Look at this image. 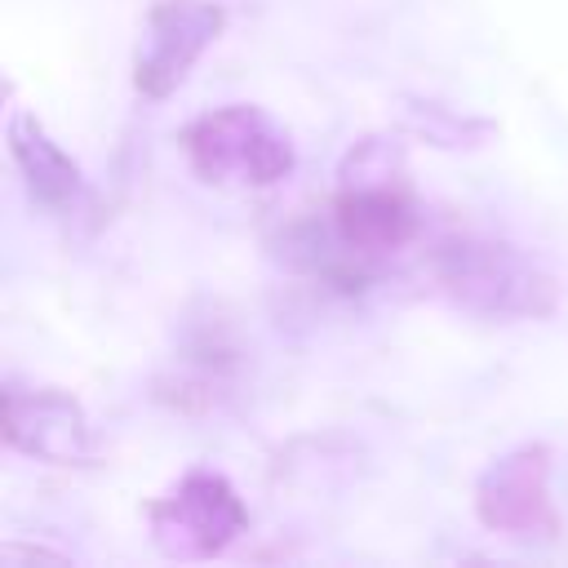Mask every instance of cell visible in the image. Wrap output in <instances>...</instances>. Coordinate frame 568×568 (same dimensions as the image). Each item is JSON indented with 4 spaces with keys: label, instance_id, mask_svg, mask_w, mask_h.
<instances>
[{
    "label": "cell",
    "instance_id": "obj_1",
    "mask_svg": "<svg viewBox=\"0 0 568 568\" xmlns=\"http://www.w3.org/2000/svg\"><path fill=\"white\" fill-rule=\"evenodd\" d=\"M422 226L426 213L408 182L404 142L368 133L342 155L328 209L284 222L271 248L293 275L337 293H364L417 244Z\"/></svg>",
    "mask_w": 568,
    "mask_h": 568
},
{
    "label": "cell",
    "instance_id": "obj_2",
    "mask_svg": "<svg viewBox=\"0 0 568 568\" xmlns=\"http://www.w3.org/2000/svg\"><path fill=\"white\" fill-rule=\"evenodd\" d=\"M426 271L435 288L475 320H546L559 306V280L519 244L501 235L457 231L435 240Z\"/></svg>",
    "mask_w": 568,
    "mask_h": 568
},
{
    "label": "cell",
    "instance_id": "obj_3",
    "mask_svg": "<svg viewBox=\"0 0 568 568\" xmlns=\"http://www.w3.org/2000/svg\"><path fill=\"white\" fill-rule=\"evenodd\" d=\"M178 142L191 173L209 186L266 191L297 169V146L288 129L253 102H226L195 115Z\"/></svg>",
    "mask_w": 568,
    "mask_h": 568
},
{
    "label": "cell",
    "instance_id": "obj_4",
    "mask_svg": "<svg viewBox=\"0 0 568 568\" xmlns=\"http://www.w3.org/2000/svg\"><path fill=\"white\" fill-rule=\"evenodd\" d=\"M146 528L164 559H217L244 537L248 506L222 470L195 466L146 501Z\"/></svg>",
    "mask_w": 568,
    "mask_h": 568
},
{
    "label": "cell",
    "instance_id": "obj_5",
    "mask_svg": "<svg viewBox=\"0 0 568 568\" xmlns=\"http://www.w3.org/2000/svg\"><path fill=\"white\" fill-rule=\"evenodd\" d=\"M550 470H555V453L546 444H519L493 457L470 493L475 519L506 541H524V546L559 541L564 519L550 493Z\"/></svg>",
    "mask_w": 568,
    "mask_h": 568
},
{
    "label": "cell",
    "instance_id": "obj_6",
    "mask_svg": "<svg viewBox=\"0 0 568 568\" xmlns=\"http://www.w3.org/2000/svg\"><path fill=\"white\" fill-rule=\"evenodd\" d=\"M222 31H226V9L217 0H155L142 18V36L133 53V89L146 102L173 98Z\"/></svg>",
    "mask_w": 568,
    "mask_h": 568
},
{
    "label": "cell",
    "instance_id": "obj_7",
    "mask_svg": "<svg viewBox=\"0 0 568 568\" xmlns=\"http://www.w3.org/2000/svg\"><path fill=\"white\" fill-rule=\"evenodd\" d=\"M0 399H4L0 430L13 453L36 457L44 466H89L98 457L93 422L71 390L4 377Z\"/></svg>",
    "mask_w": 568,
    "mask_h": 568
},
{
    "label": "cell",
    "instance_id": "obj_8",
    "mask_svg": "<svg viewBox=\"0 0 568 568\" xmlns=\"http://www.w3.org/2000/svg\"><path fill=\"white\" fill-rule=\"evenodd\" d=\"M4 142H9V160L31 195V204H40L49 217H75L89 204V182L84 169L62 151V142L36 120V111L13 106L9 124H4Z\"/></svg>",
    "mask_w": 568,
    "mask_h": 568
},
{
    "label": "cell",
    "instance_id": "obj_9",
    "mask_svg": "<svg viewBox=\"0 0 568 568\" xmlns=\"http://www.w3.org/2000/svg\"><path fill=\"white\" fill-rule=\"evenodd\" d=\"M240 382V346L231 342L226 324H195L173 359L169 373L155 382V395L182 413H213L235 395Z\"/></svg>",
    "mask_w": 568,
    "mask_h": 568
},
{
    "label": "cell",
    "instance_id": "obj_10",
    "mask_svg": "<svg viewBox=\"0 0 568 568\" xmlns=\"http://www.w3.org/2000/svg\"><path fill=\"white\" fill-rule=\"evenodd\" d=\"M408 124H413V133H422V138L435 142V146H475L479 138L493 133L488 120L457 115V111H448V106H439V102H417V106H408Z\"/></svg>",
    "mask_w": 568,
    "mask_h": 568
},
{
    "label": "cell",
    "instance_id": "obj_11",
    "mask_svg": "<svg viewBox=\"0 0 568 568\" xmlns=\"http://www.w3.org/2000/svg\"><path fill=\"white\" fill-rule=\"evenodd\" d=\"M0 555H4V564H71V555L49 550V546H27V541H9Z\"/></svg>",
    "mask_w": 568,
    "mask_h": 568
}]
</instances>
